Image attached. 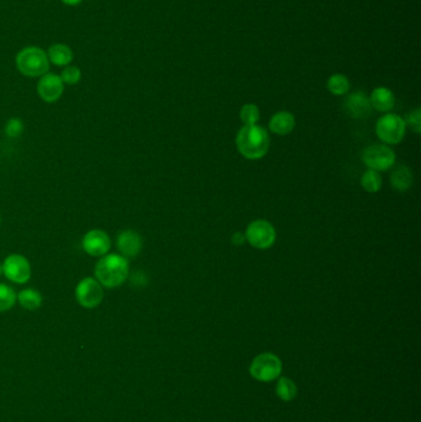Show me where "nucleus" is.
Segmentation results:
<instances>
[{
	"label": "nucleus",
	"instance_id": "6e6552de",
	"mask_svg": "<svg viewBox=\"0 0 421 422\" xmlns=\"http://www.w3.org/2000/svg\"><path fill=\"white\" fill-rule=\"evenodd\" d=\"M3 274L12 283L26 284L33 274L31 264L25 255L12 253L3 262Z\"/></svg>",
	"mask_w": 421,
	"mask_h": 422
},
{
	"label": "nucleus",
	"instance_id": "4be33fe9",
	"mask_svg": "<svg viewBox=\"0 0 421 422\" xmlns=\"http://www.w3.org/2000/svg\"><path fill=\"white\" fill-rule=\"evenodd\" d=\"M277 394L282 400L291 401L297 396V385L291 379L282 378L277 384Z\"/></svg>",
	"mask_w": 421,
	"mask_h": 422
},
{
	"label": "nucleus",
	"instance_id": "ddd939ff",
	"mask_svg": "<svg viewBox=\"0 0 421 422\" xmlns=\"http://www.w3.org/2000/svg\"><path fill=\"white\" fill-rule=\"evenodd\" d=\"M142 246V237L135 230H124L117 237V247L120 252L119 255H124L125 258H132L140 255Z\"/></svg>",
	"mask_w": 421,
	"mask_h": 422
},
{
	"label": "nucleus",
	"instance_id": "20e7f679",
	"mask_svg": "<svg viewBox=\"0 0 421 422\" xmlns=\"http://www.w3.org/2000/svg\"><path fill=\"white\" fill-rule=\"evenodd\" d=\"M406 124L397 114L383 115L376 125L377 136L388 144H397L404 139Z\"/></svg>",
	"mask_w": 421,
	"mask_h": 422
},
{
	"label": "nucleus",
	"instance_id": "bb28decb",
	"mask_svg": "<svg viewBox=\"0 0 421 422\" xmlns=\"http://www.w3.org/2000/svg\"><path fill=\"white\" fill-rule=\"evenodd\" d=\"M245 241H246V237H245V235L242 233H236L232 236V244H236V246H241Z\"/></svg>",
	"mask_w": 421,
	"mask_h": 422
},
{
	"label": "nucleus",
	"instance_id": "b1692460",
	"mask_svg": "<svg viewBox=\"0 0 421 422\" xmlns=\"http://www.w3.org/2000/svg\"><path fill=\"white\" fill-rule=\"evenodd\" d=\"M240 119L245 125H256L259 120V110L255 104H245L240 111Z\"/></svg>",
	"mask_w": 421,
	"mask_h": 422
},
{
	"label": "nucleus",
	"instance_id": "2eb2a0df",
	"mask_svg": "<svg viewBox=\"0 0 421 422\" xmlns=\"http://www.w3.org/2000/svg\"><path fill=\"white\" fill-rule=\"evenodd\" d=\"M46 53L50 63L57 67L69 66L74 58V51L66 44H51Z\"/></svg>",
	"mask_w": 421,
	"mask_h": 422
},
{
	"label": "nucleus",
	"instance_id": "aec40b11",
	"mask_svg": "<svg viewBox=\"0 0 421 422\" xmlns=\"http://www.w3.org/2000/svg\"><path fill=\"white\" fill-rule=\"evenodd\" d=\"M361 184L365 189L366 192L368 193H377L379 192L382 188V176L379 174V172L373 171V169H368L367 172L363 173L362 179H361Z\"/></svg>",
	"mask_w": 421,
	"mask_h": 422
},
{
	"label": "nucleus",
	"instance_id": "f257e3e1",
	"mask_svg": "<svg viewBox=\"0 0 421 422\" xmlns=\"http://www.w3.org/2000/svg\"><path fill=\"white\" fill-rule=\"evenodd\" d=\"M130 264L128 258L119 253H108L101 257L94 268V278L103 288H118L128 280Z\"/></svg>",
	"mask_w": 421,
	"mask_h": 422
},
{
	"label": "nucleus",
	"instance_id": "423d86ee",
	"mask_svg": "<svg viewBox=\"0 0 421 422\" xmlns=\"http://www.w3.org/2000/svg\"><path fill=\"white\" fill-rule=\"evenodd\" d=\"M104 299V289L96 278L85 277L76 287V300L85 309H96Z\"/></svg>",
	"mask_w": 421,
	"mask_h": 422
},
{
	"label": "nucleus",
	"instance_id": "7ed1b4c3",
	"mask_svg": "<svg viewBox=\"0 0 421 422\" xmlns=\"http://www.w3.org/2000/svg\"><path fill=\"white\" fill-rule=\"evenodd\" d=\"M50 65L46 51L39 46H26L15 57V66L24 77H42L50 71Z\"/></svg>",
	"mask_w": 421,
	"mask_h": 422
},
{
	"label": "nucleus",
	"instance_id": "412c9836",
	"mask_svg": "<svg viewBox=\"0 0 421 422\" xmlns=\"http://www.w3.org/2000/svg\"><path fill=\"white\" fill-rule=\"evenodd\" d=\"M15 290L4 283H0V312L9 311L17 304Z\"/></svg>",
	"mask_w": 421,
	"mask_h": 422
},
{
	"label": "nucleus",
	"instance_id": "cd10ccee",
	"mask_svg": "<svg viewBox=\"0 0 421 422\" xmlns=\"http://www.w3.org/2000/svg\"><path fill=\"white\" fill-rule=\"evenodd\" d=\"M65 6H77L83 1V0H61Z\"/></svg>",
	"mask_w": 421,
	"mask_h": 422
},
{
	"label": "nucleus",
	"instance_id": "dca6fc26",
	"mask_svg": "<svg viewBox=\"0 0 421 422\" xmlns=\"http://www.w3.org/2000/svg\"><path fill=\"white\" fill-rule=\"evenodd\" d=\"M370 100H371L372 108L381 112H388V111L392 110L395 104L393 92L384 87H378L375 89L372 92Z\"/></svg>",
	"mask_w": 421,
	"mask_h": 422
},
{
	"label": "nucleus",
	"instance_id": "f8f14e48",
	"mask_svg": "<svg viewBox=\"0 0 421 422\" xmlns=\"http://www.w3.org/2000/svg\"><path fill=\"white\" fill-rule=\"evenodd\" d=\"M371 100L363 92H354L345 100V110L354 119H367L372 114Z\"/></svg>",
	"mask_w": 421,
	"mask_h": 422
},
{
	"label": "nucleus",
	"instance_id": "a211bd4d",
	"mask_svg": "<svg viewBox=\"0 0 421 422\" xmlns=\"http://www.w3.org/2000/svg\"><path fill=\"white\" fill-rule=\"evenodd\" d=\"M413 173L406 166H398L390 176V184L398 192H406L413 185Z\"/></svg>",
	"mask_w": 421,
	"mask_h": 422
},
{
	"label": "nucleus",
	"instance_id": "f03ea898",
	"mask_svg": "<svg viewBox=\"0 0 421 422\" xmlns=\"http://www.w3.org/2000/svg\"><path fill=\"white\" fill-rule=\"evenodd\" d=\"M237 150L248 160H259L270 150V135L259 125H245L236 136Z\"/></svg>",
	"mask_w": 421,
	"mask_h": 422
},
{
	"label": "nucleus",
	"instance_id": "c85d7f7f",
	"mask_svg": "<svg viewBox=\"0 0 421 422\" xmlns=\"http://www.w3.org/2000/svg\"><path fill=\"white\" fill-rule=\"evenodd\" d=\"M3 274V263H0V276Z\"/></svg>",
	"mask_w": 421,
	"mask_h": 422
},
{
	"label": "nucleus",
	"instance_id": "0eeeda50",
	"mask_svg": "<svg viewBox=\"0 0 421 422\" xmlns=\"http://www.w3.org/2000/svg\"><path fill=\"white\" fill-rule=\"evenodd\" d=\"M245 237L257 250H267L275 242V230L270 222L266 220H256L248 226Z\"/></svg>",
	"mask_w": 421,
	"mask_h": 422
},
{
	"label": "nucleus",
	"instance_id": "39448f33",
	"mask_svg": "<svg viewBox=\"0 0 421 422\" xmlns=\"http://www.w3.org/2000/svg\"><path fill=\"white\" fill-rule=\"evenodd\" d=\"M281 372V360L273 353L257 355L250 366V374L259 382H270L280 377Z\"/></svg>",
	"mask_w": 421,
	"mask_h": 422
},
{
	"label": "nucleus",
	"instance_id": "a878e982",
	"mask_svg": "<svg viewBox=\"0 0 421 422\" xmlns=\"http://www.w3.org/2000/svg\"><path fill=\"white\" fill-rule=\"evenodd\" d=\"M406 125H409V128L415 133H420L421 131V111L420 109H416L406 117Z\"/></svg>",
	"mask_w": 421,
	"mask_h": 422
},
{
	"label": "nucleus",
	"instance_id": "6ab92c4d",
	"mask_svg": "<svg viewBox=\"0 0 421 422\" xmlns=\"http://www.w3.org/2000/svg\"><path fill=\"white\" fill-rule=\"evenodd\" d=\"M350 87H351V84H350L348 78L343 74H340V73L332 74V77L329 78V81H327L329 92L332 94L337 95V96L347 94Z\"/></svg>",
	"mask_w": 421,
	"mask_h": 422
},
{
	"label": "nucleus",
	"instance_id": "4468645a",
	"mask_svg": "<svg viewBox=\"0 0 421 422\" xmlns=\"http://www.w3.org/2000/svg\"><path fill=\"white\" fill-rule=\"evenodd\" d=\"M295 128V117L289 111H278L270 117V130L275 135L286 136Z\"/></svg>",
	"mask_w": 421,
	"mask_h": 422
},
{
	"label": "nucleus",
	"instance_id": "c756f323",
	"mask_svg": "<svg viewBox=\"0 0 421 422\" xmlns=\"http://www.w3.org/2000/svg\"><path fill=\"white\" fill-rule=\"evenodd\" d=\"M0 221H1V219H0Z\"/></svg>",
	"mask_w": 421,
	"mask_h": 422
},
{
	"label": "nucleus",
	"instance_id": "9d476101",
	"mask_svg": "<svg viewBox=\"0 0 421 422\" xmlns=\"http://www.w3.org/2000/svg\"><path fill=\"white\" fill-rule=\"evenodd\" d=\"M82 248L92 257H103L112 248V239L104 230L93 228L83 236Z\"/></svg>",
	"mask_w": 421,
	"mask_h": 422
},
{
	"label": "nucleus",
	"instance_id": "9b49d317",
	"mask_svg": "<svg viewBox=\"0 0 421 422\" xmlns=\"http://www.w3.org/2000/svg\"><path fill=\"white\" fill-rule=\"evenodd\" d=\"M36 90L41 100L52 104L56 103L57 100L61 99L65 92V84L60 74L47 72L42 77H40Z\"/></svg>",
	"mask_w": 421,
	"mask_h": 422
},
{
	"label": "nucleus",
	"instance_id": "393cba45",
	"mask_svg": "<svg viewBox=\"0 0 421 422\" xmlns=\"http://www.w3.org/2000/svg\"><path fill=\"white\" fill-rule=\"evenodd\" d=\"M4 131L8 137L10 139H17L22 133H24V122L22 119H17V117H12L6 121V126H4Z\"/></svg>",
	"mask_w": 421,
	"mask_h": 422
},
{
	"label": "nucleus",
	"instance_id": "1a4fd4ad",
	"mask_svg": "<svg viewBox=\"0 0 421 422\" xmlns=\"http://www.w3.org/2000/svg\"><path fill=\"white\" fill-rule=\"evenodd\" d=\"M362 160L370 169L383 172L388 171L395 163V153L384 144H372L366 149Z\"/></svg>",
	"mask_w": 421,
	"mask_h": 422
},
{
	"label": "nucleus",
	"instance_id": "5701e85b",
	"mask_svg": "<svg viewBox=\"0 0 421 422\" xmlns=\"http://www.w3.org/2000/svg\"><path fill=\"white\" fill-rule=\"evenodd\" d=\"M60 77L62 79L65 85H76L82 79V71L79 69L78 67L69 65V66L63 67Z\"/></svg>",
	"mask_w": 421,
	"mask_h": 422
},
{
	"label": "nucleus",
	"instance_id": "f3484780",
	"mask_svg": "<svg viewBox=\"0 0 421 422\" xmlns=\"http://www.w3.org/2000/svg\"><path fill=\"white\" fill-rule=\"evenodd\" d=\"M17 300L25 310L36 311L39 310L40 307L42 306L44 298H42V295L39 290L34 288H26L23 289L17 295Z\"/></svg>",
	"mask_w": 421,
	"mask_h": 422
}]
</instances>
